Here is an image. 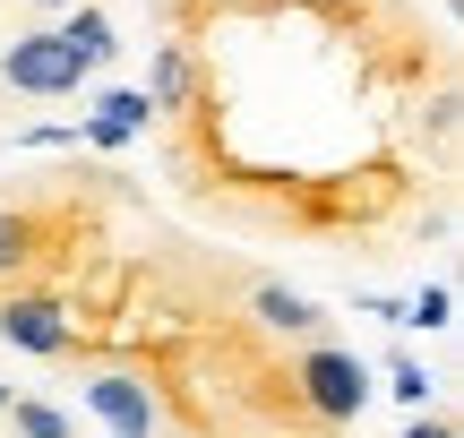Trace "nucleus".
Here are the masks:
<instances>
[{
  "label": "nucleus",
  "mask_w": 464,
  "mask_h": 438,
  "mask_svg": "<svg viewBox=\"0 0 464 438\" xmlns=\"http://www.w3.org/2000/svg\"><path fill=\"white\" fill-rule=\"evenodd\" d=\"M293 387H301V405H310L318 430L362 422V405L379 395V387H370V361L344 353V344H310V353H301V370H293Z\"/></svg>",
  "instance_id": "f257e3e1"
},
{
  "label": "nucleus",
  "mask_w": 464,
  "mask_h": 438,
  "mask_svg": "<svg viewBox=\"0 0 464 438\" xmlns=\"http://www.w3.org/2000/svg\"><path fill=\"white\" fill-rule=\"evenodd\" d=\"M0 344H17V353H34V361H69L78 353V327H69L61 292L0 284Z\"/></svg>",
  "instance_id": "f03ea898"
},
{
  "label": "nucleus",
  "mask_w": 464,
  "mask_h": 438,
  "mask_svg": "<svg viewBox=\"0 0 464 438\" xmlns=\"http://www.w3.org/2000/svg\"><path fill=\"white\" fill-rule=\"evenodd\" d=\"M0 86L61 103V95H78V86H86V69L69 61V43L52 26H34V34H9V43H0Z\"/></svg>",
  "instance_id": "7ed1b4c3"
},
{
  "label": "nucleus",
  "mask_w": 464,
  "mask_h": 438,
  "mask_svg": "<svg viewBox=\"0 0 464 438\" xmlns=\"http://www.w3.org/2000/svg\"><path fill=\"white\" fill-rule=\"evenodd\" d=\"M86 405H95V422L112 430V438H155V430H164L155 387L130 378V370H95V378H86Z\"/></svg>",
  "instance_id": "20e7f679"
},
{
  "label": "nucleus",
  "mask_w": 464,
  "mask_h": 438,
  "mask_svg": "<svg viewBox=\"0 0 464 438\" xmlns=\"http://www.w3.org/2000/svg\"><path fill=\"white\" fill-rule=\"evenodd\" d=\"M52 34L69 43V61H78L86 78H95V69H112V52H121V34H112V9H103V0H78V9H69Z\"/></svg>",
  "instance_id": "39448f33"
},
{
  "label": "nucleus",
  "mask_w": 464,
  "mask_h": 438,
  "mask_svg": "<svg viewBox=\"0 0 464 438\" xmlns=\"http://www.w3.org/2000/svg\"><path fill=\"white\" fill-rule=\"evenodd\" d=\"M138 95L155 103V120L181 112V103L198 95V61H189V43H155V69H147V86H138Z\"/></svg>",
  "instance_id": "423d86ee"
},
{
  "label": "nucleus",
  "mask_w": 464,
  "mask_h": 438,
  "mask_svg": "<svg viewBox=\"0 0 464 438\" xmlns=\"http://www.w3.org/2000/svg\"><path fill=\"white\" fill-rule=\"evenodd\" d=\"M249 319H258V327H276V336H318V327H327V309H318L310 292L258 284V292H249Z\"/></svg>",
  "instance_id": "0eeeda50"
},
{
  "label": "nucleus",
  "mask_w": 464,
  "mask_h": 438,
  "mask_svg": "<svg viewBox=\"0 0 464 438\" xmlns=\"http://www.w3.org/2000/svg\"><path fill=\"white\" fill-rule=\"evenodd\" d=\"M34 241H44V224H34V215H9V206H0V284H9L17 267H34Z\"/></svg>",
  "instance_id": "6e6552de"
},
{
  "label": "nucleus",
  "mask_w": 464,
  "mask_h": 438,
  "mask_svg": "<svg viewBox=\"0 0 464 438\" xmlns=\"http://www.w3.org/2000/svg\"><path fill=\"white\" fill-rule=\"evenodd\" d=\"M0 422H9L17 438H78V430L61 422V413L44 405V395H9V413H0Z\"/></svg>",
  "instance_id": "1a4fd4ad"
},
{
  "label": "nucleus",
  "mask_w": 464,
  "mask_h": 438,
  "mask_svg": "<svg viewBox=\"0 0 464 438\" xmlns=\"http://www.w3.org/2000/svg\"><path fill=\"white\" fill-rule=\"evenodd\" d=\"M430 387H439V378H430V370H421V361H404V353H396V361H387V395H396V405H404V413H421V405H430Z\"/></svg>",
  "instance_id": "9d476101"
},
{
  "label": "nucleus",
  "mask_w": 464,
  "mask_h": 438,
  "mask_svg": "<svg viewBox=\"0 0 464 438\" xmlns=\"http://www.w3.org/2000/svg\"><path fill=\"white\" fill-rule=\"evenodd\" d=\"M448 319H456V292H448V284H430L413 309H404V327H448Z\"/></svg>",
  "instance_id": "9b49d317"
},
{
  "label": "nucleus",
  "mask_w": 464,
  "mask_h": 438,
  "mask_svg": "<svg viewBox=\"0 0 464 438\" xmlns=\"http://www.w3.org/2000/svg\"><path fill=\"white\" fill-rule=\"evenodd\" d=\"M404 438H456V422H448V413H413V422H404Z\"/></svg>",
  "instance_id": "f8f14e48"
},
{
  "label": "nucleus",
  "mask_w": 464,
  "mask_h": 438,
  "mask_svg": "<svg viewBox=\"0 0 464 438\" xmlns=\"http://www.w3.org/2000/svg\"><path fill=\"white\" fill-rule=\"evenodd\" d=\"M34 9H78V0H34Z\"/></svg>",
  "instance_id": "ddd939ff"
},
{
  "label": "nucleus",
  "mask_w": 464,
  "mask_h": 438,
  "mask_svg": "<svg viewBox=\"0 0 464 438\" xmlns=\"http://www.w3.org/2000/svg\"><path fill=\"white\" fill-rule=\"evenodd\" d=\"M0 413H9V378H0Z\"/></svg>",
  "instance_id": "4468645a"
},
{
  "label": "nucleus",
  "mask_w": 464,
  "mask_h": 438,
  "mask_svg": "<svg viewBox=\"0 0 464 438\" xmlns=\"http://www.w3.org/2000/svg\"><path fill=\"white\" fill-rule=\"evenodd\" d=\"M327 9H344V0H327Z\"/></svg>",
  "instance_id": "2eb2a0df"
}]
</instances>
